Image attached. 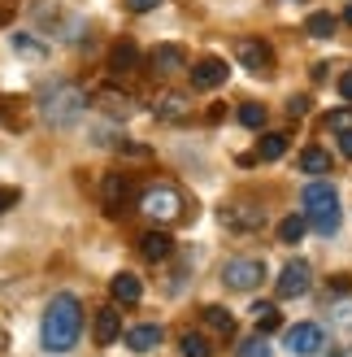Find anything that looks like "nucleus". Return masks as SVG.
<instances>
[{"label":"nucleus","mask_w":352,"mask_h":357,"mask_svg":"<svg viewBox=\"0 0 352 357\" xmlns=\"http://www.w3.org/2000/svg\"><path fill=\"white\" fill-rule=\"evenodd\" d=\"M83 331V305L74 292H57L44 310V349L48 353H70Z\"/></svg>","instance_id":"obj_1"},{"label":"nucleus","mask_w":352,"mask_h":357,"mask_svg":"<svg viewBox=\"0 0 352 357\" xmlns=\"http://www.w3.org/2000/svg\"><path fill=\"white\" fill-rule=\"evenodd\" d=\"M301 201H305L309 227L318 231V236H335V231H339V192L330 188L326 178H313V183H305Z\"/></svg>","instance_id":"obj_2"},{"label":"nucleus","mask_w":352,"mask_h":357,"mask_svg":"<svg viewBox=\"0 0 352 357\" xmlns=\"http://www.w3.org/2000/svg\"><path fill=\"white\" fill-rule=\"evenodd\" d=\"M87 114V92L79 83H52L44 92V118L52 127H79Z\"/></svg>","instance_id":"obj_3"},{"label":"nucleus","mask_w":352,"mask_h":357,"mask_svg":"<svg viewBox=\"0 0 352 357\" xmlns=\"http://www.w3.org/2000/svg\"><path fill=\"white\" fill-rule=\"evenodd\" d=\"M139 209H144L148 218H157V222H174L183 213V192L170 188V183H152L144 196H139Z\"/></svg>","instance_id":"obj_4"},{"label":"nucleus","mask_w":352,"mask_h":357,"mask_svg":"<svg viewBox=\"0 0 352 357\" xmlns=\"http://www.w3.org/2000/svg\"><path fill=\"white\" fill-rule=\"evenodd\" d=\"M261 279H266V261L261 257H231L222 266V283L235 292H253Z\"/></svg>","instance_id":"obj_5"},{"label":"nucleus","mask_w":352,"mask_h":357,"mask_svg":"<svg viewBox=\"0 0 352 357\" xmlns=\"http://www.w3.org/2000/svg\"><path fill=\"white\" fill-rule=\"evenodd\" d=\"M283 344H287V353H296V357H318V353L326 349V331H322L318 323H296V327H287Z\"/></svg>","instance_id":"obj_6"},{"label":"nucleus","mask_w":352,"mask_h":357,"mask_svg":"<svg viewBox=\"0 0 352 357\" xmlns=\"http://www.w3.org/2000/svg\"><path fill=\"white\" fill-rule=\"evenodd\" d=\"M235 57H239L243 70H253V75H270L274 70V48L266 40H253V35H243L235 44Z\"/></svg>","instance_id":"obj_7"},{"label":"nucleus","mask_w":352,"mask_h":357,"mask_svg":"<svg viewBox=\"0 0 352 357\" xmlns=\"http://www.w3.org/2000/svg\"><path fill=\"white\" fill-rule=\"evenodd\" d=\"M309 283H313L309 261H305V257H291V261L283 266V275H278V296H283V301L305 296V292H309Z\"/></svg>","instance_id":"obj_8"},{"label":"nucleus","mask_w":352,"mask_h":357,"mask_svg":"<svg viewBox=\"0 0 352 357\" xmlns=\"http://www.w3.org/2000/svg\"><path fill=\"white\" fill-rule=\"evenodd\" d=\"M187 75H191V87H200V92H214V87L226 83V75H231V70H226V61H218V57H205V61L191 66Z\"/></svg>","instance_id":"obj_9"},{"label":"nucleus","mask_w":352,"mask_h":357,"mask_svg":"<svg viewBox=\"0 0 352 357\" xmlns=\"http://www.w3.org/2000/svg\"><path fill=\"white\" fill-rule=\"evenodd\" d=\"M148 66L157 70V75H183V70H187V52L179 44H157L148 52Z\"/></svg>","instance_id":"obj_10"},{"label":"nucleus","mask_w":352,"mask_h":357,"mask_svg":"<svg viewBox=\"0 0 352 357\" xmlns=\"http://www.w3.org/2000/svg\"><path fill=\"white\" fill-rule=\"evenodd\" d=\"M222 222L235 227V231H257L261 222H266V209H257L253 201H235L231 209H222Z\"/></svg>","instance_id":"obj_11"},{"label":"nucleus","mask_w":352,"mask_h":357,"mask_svg":"<svg viewBox=\"0 0 352 357\" xmlns=\"http://www.w3.org/2000/svg\"><path fill=\"white\" fill-rule=\"evenodd\" d=\"M100 192H104V209L113 213H122V205L131 201V178L127 174H104V183H100Z\"/></svg>","instance_id":"obj_12"},{"label":"nucleus","mask_w":352,"mask_h":357,"mask_svg":"<svg viewBox=\"0 0 352 357\" xmlns=\"http://www.w3.org/2000/svg\"><path fill=\"white\" fill-rule=\"evenodd\" d=\"M92 335H96V344H113L118 335H122V314H118L113 305L96 310V327H92Z\"/></svg>","instance_id":"obj_13"},{"label":"nucleus","mask_w":352,"mask_h":357,"mask_svg":"<svg viewBox=\"0 0 352 357\" xmlns=\"http://www.w3.org/2000/svg\"><path fill=\"white\" fill-rule=\"evenodd\" d=\"M139 253H144L148 261H166L174 253V240L166 236V231H144V236H139Z\"/></svg>","instance_id":"obj_14"},{"label":"nucleus","mask_w":352,"mask_h":357,"mask_svg":"<svg viewBox=\"0 0 352 357\" xmlns=\"http://www.w3.org/2000/svg\"><path fill=\"white\" fill-rule=\"evenodd\" d=\"M109 292H113V301H122V305H135V301L144 296V283H139L131 271H122V275L109 279Z\"/></svg>","instance_id":"obj_15"},{"label":"nucleus","mask_w":352,"mask_h":357,"mask_svg":"<svg viewBox=\"0 0 352 357\" xmlns=\"http://www.w3.org/2000/svg\"><path fill=\"white\" fill-rule=\"evenodd\" d=\"M161 335H166V331L157 327V323H144V327H131V331H127V344H131L135 353H152L157 344H161Z\"/></svg>","instance_id":"obj_16"},{"label":"nucleus","mask_w":352,"mask_h":357,"mask_svg":"<svg viewBox=\"0 0 352 357\" xmlns=\"http://www.w3.org/2000/svg\"><path fill=\"white\" fill-rule=\"evenodd\" d=\"M109 70H113V75H135V70H139V48L135 44H113Z\"/></svg>","instance_id":"obj_17"},{"label":"nucleus","mask_w":352,"mask_h":357,"mask_svg":"<svg viewBox=\"0 0 352 357\" xmlns=\"http://www.w3.org/2000/svg\"><path fill=\"white\" fill-rule=\"evenodd\" d=\"M187 96H179V92H170V96H161L157 100V118H166V122H179V118H187Z\"/></svg>","instance_id":"obj_18"},{"label":"nucleus","mask_w":352,"mask_h":357,"mask_svg":"<svg viewBox=\"0 0 352 357\" xmlns=\"http://www.w3.org/2000/svg\"><path fill=\"white\" fill-rule=\"evenodd\" d=\"M283 153H287V135H278V131L261 135V144H257V157H261V162H278Z\"/></svg>","instance_id":"obj_19"},{"label":"nucleus","mask_w":352,"mask_h":357,"mask_svg":"<svg viewBox=\"0 0 352 357\" xmlns=\"http://www.w3.org/2000/svg\"><path fill=\"white\" fill-rule=\"evenodd\" d=\"M301 170L305 174H330V153L326 149H305L301 153Z\"/></svg>","instance_id":"obj_20"},{"label":"nucleus","mask_w":352,"mask_h":357,"mask_svg":"<svg viewBox=\"0 0 352 357\" xmlns=\"http://www.w3.org/2000/svg\"><path fill=\"white\" fill-rule=\"evenodd\" d=\"M305 231H309V218H305V213H291V218L278 222V240H283V244H296Z\"/></svg>","instance_id":"obj_21"},{"label":"nucleus","mask_w":352,"mask_h":357,"mask_svg":"<svg viewBox=\"0 0 352 357\" xmlns=\"http://www.w3.org/2000/svg\"><path fill=\"white\" fill-rule=\"evenodd\" d=\"M205 327L218 331V335H231V331H235V318L226 314L222 305H209V310H205Z\"/></svg>","instance_id":"obj_22"},{"label":"nucleus","mask_w":352,"mask_h":357,"mask_svg":"<svg viewBox=\"0 0 352 357\" xmlns=\"http://www.w3.org/2000/svg\"><path fill=\"white\" fill-rule=\"evenodd\" d=\"M253 318H257V331H278V323H283V314H278V305H270V301H261V305H253Z\"/></svg>","instance_id":"obj_23"},{"label":"nucleus","mask_w":352,"mask_h":357,"mask_svg":"<svg viewBox=\"0 0 352 357\" xmlns=\"http://www.w3.org/2000/svg\"><path fill=\"white\" fill-rule=\"evenodd\" d=\"M335 17H330V13H309V22H305V31L313 35V40H330V35H335Z\"/></svg>","instance_id":"obj_24"},{"label":"nucleus","mask_w":352,"mask_h":357,"mask_svg":"<svg viewBox=\"0 0 352 357\" xmlns=\"http://www.w3.org/2000/svg\"><path fill=\"white\" fill-rule=\"evenodd\" d=\"M179 349H183V357H209V340L196 335V331H183L179 335Z\"/></svg>","instance_id":"obj_25"},{"label":"nucleus","mask_w":352,"mask_h":357,"mask_svg":"<svg viewBox=\"0 0 352 357\" xmlns=\"http://www.w3.org/2000/svg\"><path fill=\"white\" fill-rule=\"evenodd\" d=\"M239 122L248 131H261L266 127V105H239Z\"/></svg>","instance_id":"obj_26"},{"label":"nucleus","mask_w":352,"mask_h":357,"mask_svg":"<svg viewBox=\"0 0 352 357\" xmlns=\"http://www.w3.org/2000/svg\"><path fill=\"white\" fill-rule=\"evenodd\" d=\"M239 357H270V344H266V331L248 335V340L239 344Z\"/></svg>","instance_id":"obj_27"},{"label":"nucleus","mask_w":352,"mask_h":357,"mask_svg":"<svg viewBox=\"0 0 352 357\" xmlns=\"http://www.w3.org/2000/svg\"><path fill=\"white\" fill-rule=\"evenodd\" d=\"M326 131H335V135H348L352 131V105H344V109H335L326 118Z\"/></svg>","instance_id":"obj_28"},{"label":"nucleus","mask_w":352,"mask_h":357,"mask_svg":"<svg viewBox=\"0 0 352 357\" xmlns=\"http://www.w3.org/2000/svg\"><path fill=\"white\" fill-rule=\"evenodd\" d=\"M287 114H291V118H305V114H309V100H305V96H291V100H287Z\"/></svg>","instance_id":"obj_29"},{"label":"nucleus","mask_w":352,"mask_h":357,"mask_svg":"<svg viewBox=\"0 0 352 357\" xmlns=\"http://www.w3.org/2000/svg\"><path fill=\"white\" fill-rule=\"evenodd\" d=\"M157 5H161V0H127V9H131V13H152Z\"/></svg>","instance_id":"obj_30"},{"label":"nucleus","mask_w":352,"mask_h":357,"mask_svg":"<svg viewBox=\"0 0 352 357\" xmlns=\"http://www.w3.org/2000/svg\"><path fill=\"white\" fill-rule=\"evenodd\" d=\"M17 205V188H0V213Z\"/></svg>","instance_id":"obj_31"},{"label":"nucleus","mask_w":352,"mask_h":357,"mask_svg":"<svg viewBox=\"0 0 352 357\" xmlns=\"http://www.w3.org/2000/svg\"><path fill=\"white\" fill-rule=\"evenodd\" d=\"M339 96L352 100V70H344V75H339Z\"/></svg>","instance_id":"obj_32"},{"label":"nucleus","mask_w":352,"mask_h":357,"mask_svg":"<svg viewBox=\"0 0 352 357\" xmlns=\"http://www.w3.org/2000/svg\"><path fill=\"white\" fill-rule=\"evenodd\" d=\"M330 288H335V292H348V288H352V279H348V275H335V283H330Z\"/></svg>","instance_id":"obj_33"},{"label":"nucleus","mask_w":352,"mask_h":357,"mask_svg":"<svg viewBox=\"0 0 352 357\" xmlns=\"http://www.w3.org/2000/svg\"><path fill=\"white\" fill-rule=\"evenodd\" d=\"M339 153H344V157H352V131H348V135H339Z\"/></svg>","instance_id":"obj_34"},{"label":"nucleus","mask_w":352,"mask_h":357,"mask_svg":"<svg viewBox=\"0 0 352 357\" xmlns=\"http://www.w3.org/2000/svg\"><path fill=\"white\" fill-rule=\"evenodd\" d=\"M344 22H348V26H352V0H348V9H344Z\"/></svg>","instance_id":"obj_35"},{"label":"nucleus","mask_w":352,"mask_h":357,"mask_svg":"<svg viewBox=\"0 0 352 357\" xmlns=\"http://www.w3.org/2000/svg\"><path fill=\"white\" fill-rule=\"evenodd\" d=\"M5 17H9V5H0V22H5Z\"/></svg>","instance_id":"obj_36"}]
</instances>
